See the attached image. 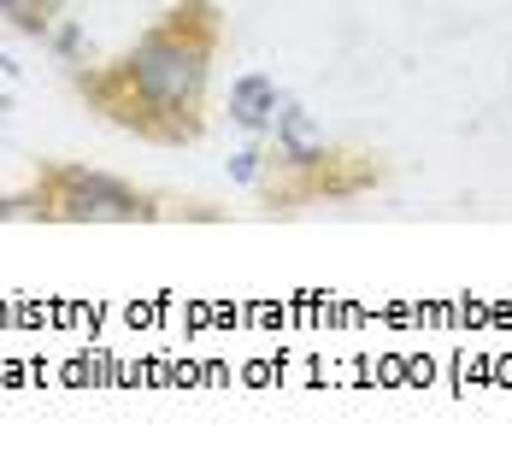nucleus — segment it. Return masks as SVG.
<instances>
[{"label": "nucleus", "mask_w": 512, "mask_h": 459, "mask_svg": "<svg viewBox=\"0 0 512 459\" xmlns=\"http://www.w3.org/2000/svg\"><path fill=\"white\" fill-rule=\"evenodd\" d=\"M218 42H224L218 0H177L118 65L83 71L77 89L106 124L159 148H183L206 130V83Z\"/></svg>", "instance_id": "f257e3e1"}, {"label": "nucleus", "mask_w": 512, "mask_h": 459, "mask_svg": "<svg viewBox=\"0 0 512 459\" xmlns=\"http://www.w3.org/2000/svg\"><path fill=\"white\" fill-rule=\"evenodd\" d=\"M36 212L42 218H65V224H136V218H154V201L136 195L130 183L106 177V171L59 165L36 189Z\"/></svg>", "instance_id": "f03ea898"}, {"label": "nucleus", "mask_w": 512, "mask_h": 459, "mask_svg": "<svg viewBox=\"0 0 512 459\" xmlns=\"http://www.w3.org/2000/svg\"><path fill=\"white\" fill-rule=\"evenodd\" d=\"M277 159L289 171H312L318 159H330V142L312 124V112L301 101H283V95H277Z\"/></svg>", "instance_id": "7ed1b4c3"}, {"label": "nucleus", "mask_w": 512, "mask_h": 459, "mask_svg": "<svg viewBox=\"0 0 512 459\" xmlns=\"http://www.w3.org/2000/svg\"><path fill=\"white\" fill-rule=\"evenodd\" d=\"M230 118H236L242 130H265V124L277 118V83L259 77V71H248V77L230 89Z\"/></svg>", "instance_id": "20e7f679"}, {"label": "nucleus", "mask_w": 512, "mask_h": 459, "mask_svg": "<svg viewBox=\"0 0 512 459\" xmlns=\"http://www.w3.org/2000/svg\"><path fill=\"white\" fill-rule=\"evenodd\" d=\"M0 18H12L24 36H42L48 30V0H0Z\"/></svg>", "instance_id": "39448f33"}, {"label": "nucleus", "mask_w": 512, "mask_h": 459, "mask_svg": "<svg viewBox=\"0 0 512 459\" xmlns=\"http://www.w3.org/2000/svg\"><path fill=\"white\" fill-rule=\"evenodd\" d=\"M259 159H265L259 148L236 153V159H230V177H236V183H254V177H259Z\"/></svg>", "instance_id": "423d86ee"}, {"label": "nucleus", "mask_w": 512, "mask_h": 459, "mask_svg": "<svg viewBox=\"0 0 512 459\" xmlns=\"http://www.w3.org/2000/svg\"><path fill=\"white\" fill-rule=\"evenodd\" d=\"M0 112H6V101H0Z\"/></svg>", "instance_id": "0eeeda50"}]
</instances>
